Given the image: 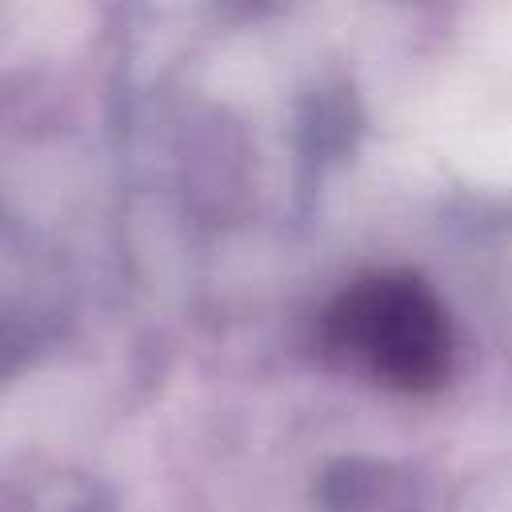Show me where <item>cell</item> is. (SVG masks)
Returning a JSON list of instances; mask_svg holds the SVG:
<instances>
[{"instance_id":"1","label":"cell","mask_w":512,"mask_h":512,"mask_svg":"<svg viewBox=\"0 0 512 512\" xmlns=\"http://www.w3.org/2000/svg\"><path fill=\"white\" fill-rule=\"evenodd\" d=\"M328 344L376 380L408 392L448 376L452 336L436 296L412 276H368L328 312Z\"/></svg>"}]
</instances>
